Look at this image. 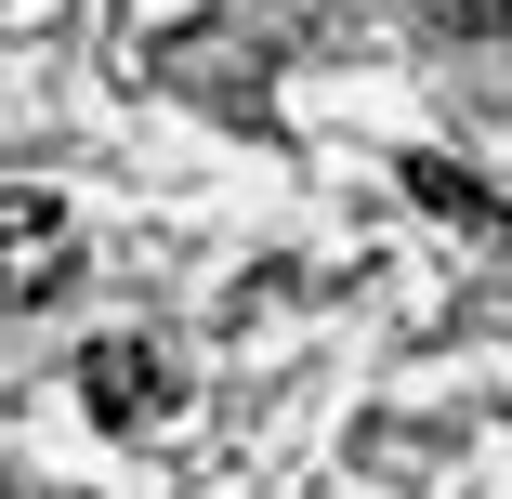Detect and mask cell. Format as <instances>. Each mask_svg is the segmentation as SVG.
<instances>
[{"label":"cell","instance_id":"5","mask_svg":"<svg viewBox=\"0 0 512 499\" xmlns=\"http://www.w3.org/2000/svg\"><path fill=\"white\" fill-rule=\"evenodd\" d=\"M0 499H40V486H0Z\"/></svg>","mask_w":512,"mask_h":499},{"label":"cell","instance_id":"4","mask_svg":"<svg viewBox=\"0 0 512 499\" xmlns=\"http://www.w3.org/2000/svg\"><path fill=\"white\" fill-rule=\"evenodd\" d=\"M447 14H460V27H512V0H447Z\"/></svg>","mask_w":512,"mask_h":499},{"label":"cell","instance_id":"2","mask_svg":"<svg viewBox=\"0 0 512 499\" xmlns=\"http://www.w3.org/2000/svg\"><path fill=\"white\" fill-rule=\"evenodd\" d=\"M66 263H79V211L40 184H0V303H40Z\"/></svg>","mask_w":512,"mask_h":499},{"label":"cell","instance_id":"1","mask_svg":"<svg viewBox=\"0 0 512 499\" xmlns=\"http://www.w3.org/2000/svg\"><path fill=\"white\" fill-rule=\"evenodd\" d=\"M171 342H145V329H106V342H92L79 355V408L92 421H106V434H145V421H171Z\"/></svg>","mask_w":512,"mask_h":499},{"label":"cell","instance_id":"3","mask_svg":"<svg viewBox=\"0 0 512 499\" xmlns=\"http://www.w3.org/2000/svg\"><path fill=\"white\" fill-rule=\"evenodd\" d=\"M407 197H421V211H447V224H512L499 197L460 171V158H407Z\"/></svg>","mask_w":512,"mask_h":499}]
</instances>
